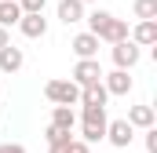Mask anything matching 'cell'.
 Segmentation results:
<instances>
[{"instance_id":"cell-12","label":"cell","mask_w":157,"mask_h":153,"mask_svg":"<svg viewBox=\"0 0 157 153\" xmlns=\"http://www.w3.org/2000/svg\"><path fill=\"white\" fill-rule=\"evenodd\" d=\"M22 62H26L22 47H15V44H4V47H0V73H18Z\"/></svg>"},{"instance_id":"cell-16","label":"cell","mask_w":157,"mask_h":153,"mask_svg":"<svg viewBox=\"0 0 157 153\" xmlns=\"http://www.w3.org/2000/svg\"><path fill=\"white\" fill-rule=\"evenodd\" d=\"M51 124H55V128H62V131H73V124H77L73 106H55V110H51Z\"/></svg>"},{"instance_id":"cell-19","label":"cell","mask_w":157,"mask_h":153,"mask_svg":"<svg viewBox=\"0 0 157 153\" xmlns=\"http://www.w3.org/2000/svg\"><path fill=\"white\" fill-rule=\"evenodd\" d=\"M66 153H91V142H84V139H70Z\"/></svg>"},{"instance_id":"cell-14","label":"cell","mask_w":157,"mask_h":153,"mask_svg":"<svg viewBox=\"0 0 157 153\" xmlns=\"http://www.w3.org/2000/svg\"><path fill=\"white\" fill-rule=\"evenodd\" d=\"M106 88H102V80L99 84H88V88H80V106H106Z\"/></svg>"},{"instance_id":"cell-15","label":"cell","mask_w":157,"mask_h":153,"mask_svg":"<svg viewBox=\"0 0 157 153\" xmlns=\"http://www.w3.org/2000/svg\"><path fill=\"white\" fill-rule=\"evenodd\" d=\"M18 18H22L18 0H0V26H4V29H11V26H18Z\"/></svg>"},{"instance_id":"cell-5","label":"cell","mask_w":157,"mask_h":153,"mask_svg":"<svg viewBox=\"0 0 157 153\" xmlns=\"http://www.w3.org/2000/svg\"><path fill=\"white\" fill-rule=\"evenodd\" d=\"M70 80L77 84V88H88V84H99L102 80V66H99V58H77V66H73V73Z\"/></svg>"},{"instance_id":"cell-21","label":"cell","mask_w":157,"mask_h":153,"mask_svg":"<svg viewBox=\"0 0 157 153\" xmlns=\"http://www.w3.org/2000/svg\"><path fill=\"white\" fill-rule=\"evenodd\" d=\"M18 7H22V11H44L48 0H18Z\"/></svg>"},{"instance_id":"cell-7","label":"cell","mask_w":157,"mask_h":153,"mask_svg":"<svg viewBox=\"0 0 157 153\" xmlns=\"http://www.w3.org/2000/svg\"><path fill=\"white\" fill-rule=\"evenodd\" d=\"M18 29H22V37H29V40L48 37V18H44V11H22Z\"/></svg>"},{"instance_id":"cell-1","label":"cell","mask_w":157,"mask_h":153,"mask_svg":"<svg viewBox=\"0 0 157 153\" xmlns=\"http://www.w3.org/2000/svg\"><path fill=\"white\" fill-rule=\"evenodd\" d=\"M88 18V33H95L99 40H106V44H117V40L128 37V22L117 18V15H110V11H91V15H84Z\"/></svg>"},{"instance_id":"cell-22","label":"cell","mask_w":157,"mask_h":153,"mask_svg":"<svg viewBox=\"0 0 157 153\" xmlns=\"http://www.w3.org/2000/svg\"><path fill=\"white\" fill-rule=\"evenodd\" d=\"M0 153H26L22 142H0Z\"/></svg>"},{"instance_id":"cell-2","label":"cell","mask_w":157,"mask_h":153,"mask_svg":"<svg viewBox=\"0 0 157 153\" xmlns=\"http://www.w3.org/2000/svg\"><path fill=\"white\" fill-rule=\"evenodd\" d=\"M106 106H84L80 110V139L84 142H102L106 139Z\"/></svg>"},{"instance_id":"cell-11","label":"cell","mask_w":157,"mask_h":153,"mask_svg":"<svg viewBox=\"0 0 157 153\" xmlns=\"http://www.w3.org/2000/svg\"><path fill=\"white\" fill-rule=\"evenodd\" d=\"M132 128H154L157 124V113H154V106L150 102H139V106H132L128 110V117H124Z\"/></svg>"},{"instance_id":"cell-3","label":"cell","mask_w":157,"mask_h":153,"mask_svg":"<svg viewBox=\"0 0 157 153\" xmlns=\"http://www.w3.org/2000/svg\"><path fill=\"white\" fill-rule=\"evenodd\" d=\"M44 95H48V102H55V106H77L80 102V88L73 80H48V84H44Z\"/></svg>"},{"instance_id":"cell-26","label":"cell","mask_w":157,"mask_h":153,"mask_svg":"<svg viewBox=\"0 0 157 153\" xmlns=\"http://www.w3.org/2000/svg\"><path fill=\"white\" fill-rule=\"evenodd\" d=\"M0 117H4V113H0Z\"/></svg>"},{"instance_id":"cell-4","label":"cell","mask_w":157,"mask_h":153,"mask_svg":"<svg viewBox=\"0 0 157 153\" xmlns=\"http://www.w3.org/2000/svg\"><path fill=\"white\" fill-rule=\"evenodd\" d=\"M110 55H113V66L117 69H132V66H139V58H143V47L135 44V40H117V44H110Z\"/></svg>"},{"instance_id":"cell-9","label":"cell","mask_w":157,"mask_h":153,"mask_svg":"<svg viewBox=\"0 0 157 153\" xmlns=\"http://www.w3.org/2000/svg\"><path fill=\"white\" fill-rule=\"evenodd\" d=\"M102 88H106V95H128L135 88V80L128 76V69H113V73H102Z\"/></svg>"},{"instance_id":"cell-25","label":"cell","mask_w":157,"mask_h":153,"mask_svg":"<svg viewBox=\"0 0 157 153\" xmlns=\"http://www.w3.org/2000/svg\"><path fill=\"white\" fill-rule=\"evenodd\" d=\"M80 4H95V0H80Z\"/></svg>"},{"instance_id":"cell-23","label":"cell","mask_w":157,"mask_h":153,"mask_svg":"<svg viewBox=\"0 0 157 153\" xmlns=\"http://www.w3.org/2000/svg\"><path fill=\"white\" fill-rule=\"evenodd\" d=\"M70 139H73V135H70ZM70 139H62V142H51V146H48V153H66V146H70Z\"/></svg>"},{"instance_id":"cell-24","label":"cell","mask_w":157,"mask_h":153,"mask_svg":"<svg viewBox=\"0 0 157 153\" xmlns=\"http://www.w3.org/2000/svg\"><path fill=\"white\" fill-rule=\"evenodd\" d=\"M4 44H11V37H7V29L0 26V47H4Z\"/></svg>"},{"instance_id":"cell-17","label":"cell","mask_w":157,"mask_h":153,"mask_svg":"<svg viewBox=\"0 0 157 153\" xmlns=\"http://www.w3.org/2000/svg\"><path fill=\"white\" fill-rule=\"evenodd\" d=\"M132 11H135V18H157V0H135Z\"/></svg>"},{"instance_id":"cell-13","label":"cell","mask_w":157,"mask_h":153,"mask_svg":"<svg viewBox=\"0 0 157 153\" xmlns=\"http://www.w3.org/2000/svg\"><path fill=\"white\" fill-rule=\"evenodd\" d=\"M84 7H88V4H80V0H59V22H62V26L84 22Z\"/></svg>"},{"instance_id":"cell-18","label":"cell","mask_w":157,"mask_h":153,"mask_svg":"<svg viewBox=\"0 0 157 153\" xmlns=\"http://www.w3.org/2000/svg\"><path fill=\"white\" fill-rule=\"evenodd\" d=\"M44 139H48V146H51V142H62V139H70V131H62V128L48 124V128H44Z\"/></svg>"},{"instance_id":"cell-8","label":"cell","mask_w":157,"mask_h":153,"mask_svg":"<svg viewBox=\"0 0 157 153\" xmlns=\"http://www.w3.org/2000/svg\"><path fill=\"white\" fill-rule=\"evenodd\" d=\"M128 40H135L139 47H154L157 44V18H139L135 29H128Z\"/></svg>"},{"instance_id":"cell-10","label":"cell","mask_w":157,"mask_h":153,"mask_svg":"<svg viewBox=\"0 0 157 153\" xmlns=\"http://www.w3.org/2000/svg\"><path fill=\"white\" fill-rule=\"evenodd\" d=\"M99 44H102V40L95 37V33H77L70 47H73L77 58H99Z\"/></svg>"},{"instance_id":"cell-6","label":"cell","mask_w":157,"mask_h":153,"mask_svg":"<svg viewBox=\"0 0 157 153\" xmlns=\"http://www.w3.org/2000/svg\"><path fill=\"white\" fill-rule=\"evenodd\" d=\"M132 139H135V128H132L128 120H106V142H110V146L128 150Z\"/></svg>"},{"instance_id":"cell-20","label":"cell","mask_w":157,"mask_h":153,"mask_svg":"<svg viewBox=\"0 0 157 153\" xmlns=\"http://www.w3.org/2000/svg\"><path fill=\"white\" fill-rule=\"evenodd\" d=\"M146 135V153H157V128H143Z\"/></svg>"}]
</instances>
